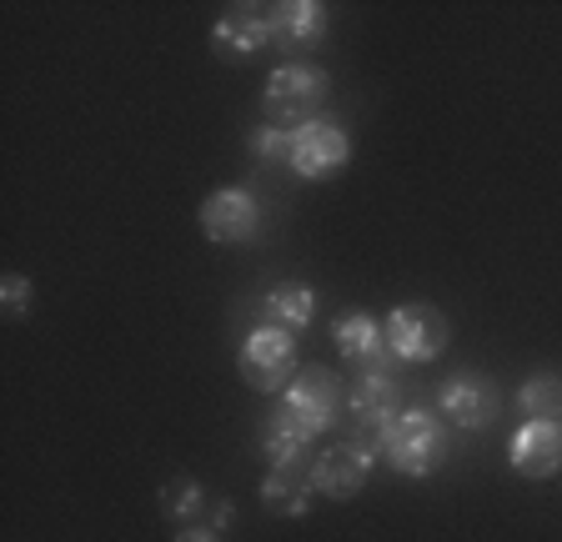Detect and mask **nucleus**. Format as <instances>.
Returning a JSON list of instances; mask_svg holds the SVG:
<instances>
[{"instance_id":"obj_21","label":"nucleus","mask_w":562,"mask_h":542,"mask_svg":"<svg viewBox=\"0 0 562 542\" xmlns=\"http://www.w3.org/2000/svg\"><path fill=\"white\" fill-rule=\"evenodd\" d=\"M31 296H35L31 276H21V271H5V276H0V307H5V317H25V312H31Z\"/></svg>"},{"instance_id":"obj_14","label":"nucleus","mask_w":562,"mask_h":542,"mask_svg":"<svg viewBox=\"0 0 562 542\" xmlns=\"http://www.w3.org/2000/svg\"><path fill=\"white\" fill-rule=\"evenodd\" d=\"M211 46L222 50L232 60H246L257 50L271 46V21H267V5H226L211 25Z\"/></svg>"},{"instance_id":"obj_1","label":"nucleus","mask_w":562,"mask_h":542,"mask_svg":"<svg viewBox=\"0 0 562 542\" xmlns=\"http://www.w3.org/2000/svg\"><path fill=\"white\" fill-rule=\"evenodd\" d=\"M382 458L397 477H432L447 458V432L427 407H402L397 422L382 432Z\"/></svg>"},{"instance_id":"obj_7","label":"nucleus","mask_w":562,"mask_h":542,"mask_svg":"<svg viewBox=\"0 0 562 542\" xmlns=\"http://www.w3.org/2000/svg\"><path fill=\"white\" fill-rule=\"evenodd\" d=\"M261 232V201L246 187H216L201 201V236L216 247H241Z\"/></svg>"},{"instance_id":"obj_17","label":"nucleus","mask_w":562,"mask_h":542,"mask_svg":"<svg viewBox=\"0 0 562 542\" xmlns=\"http://www.w3.org/2000/svg\"><path fill=\"white\" fill-rule=\"evenodd\" d=\"M206 487L196 483V477H171V483L161 487V512L171 522H187V528H196V522H206Z\"/></svg>"},{"instance_id":"obj_15","label":"nucleus","mask_w":562,"mask_h":542,"mask_svg":"<svg viewBox=\"0 0 562 542\" xmlns=\"http://www.w3.org/2000/svg\"><path fill=\"white\" fill-rule=\"evenodd\" d=\"M261 327H281V331H306L316 321V286L306 282H277L267 296L257 302Z\"/></svg>"},{"instance_id":"obj_10","label":"nucleus","mask_w":562,"mask_h":542,"mask_svg":"<svg viewBox=\"0 0 562 542\" xmlns=\"http://www.w3.org/2000/svg\"><path fill=\"white\" fill-rule=\"evenodd\" d=\"M267 21H271V46L286 50V56L316 50L331 31V11L322 0H277V5H267Z\"/></svg>"},{"instance_id":"obj_6","label":"nucleus","mask_w":562,"mask_h":542,"mask_svg":"<svg viewBox=\"0 0 562 542\" xmlns=\"http://www.w3.org/2000/svg\"><path fill=\"white\" fill-rule=\"evenodd\" d=\"M236 366L251 392H267V397H281V392L296 382L302 362H296V337L281 327H257L236 352Z\"/></svg>"},{"instance_id":"obj_4","label":"nucleus","mask_w":562,"mask_h":542,"mask_svg":"<svg viewBox=\"0 0 562 542\" xmlns=\"http://www.w3.org/2000/svg\"><path fill=\"white\" fill-rule=\"evenodd\" d=\"M341 402H347V397H341L337 377H331L327 366H302L292 387L281 392V402H277V413H271V417H277V422H286L292 432H302L306 442H316V437L337 422Z\"/></svg>"},{"instance_id":"obj_13","label":"nucleus","mask_w":562,"mask_h":542,"mask_svg":"<svg viewBox=\"0 0 562 542\" xmlns=\"http://www.w3.org/2000/svg\"><path fill=\"white\" fill-rule=\"evenodd\" d=\"M331 342H337L341 362H351L357 372H372V366H392V352H386V331L372 312H341L331 321Z\"/></svg>"},{"instance_id":"obj_2","label":"nucleus","mask_w":562,"mask_h":542,"mask_svg":"<svg viewBox=\"0 0 562 542\" xmlns=\"http://www.w3.org/2000/svg\"><path fill=\"white\" fill-rule=\"evenodd\" d=\"M327 91H331V81L322 66H312V60H286V66H277V71L267 76L261 111H267L271 126L296 131V126H306V121H316Z\"/></svg>"},{"instance_id":"obj_5","label":"nucleus","mask_w":562,"mask_h":542,"mask_svg":"<svg viewBox=\"0 0 562 542\" xmlns=\"http://www.w3.org/2000/svg\"><path fill=\"white\" fill-rule=\"evenodd\" d=\"M382 331H386L392 362H407V366L437 362V357L447 352V342H452L447 317L437 307H427V302H402V307H392L382 321Z\"/></svg>"},{"instance_id":"obj_3","label":"nucleus","mask_w":562,"mask_h":542,"mask_svg":"<svg viewBox=\"0 0 562 542\" xmlns=\"http://www.w3.org/2000/svg\"><path fill=\"white\" fill-rule=\"evenodd\" d=\"M347 413H351L347 442H357V448L382 458V432L397 422V413H402V387H397V377H392V366L357 372V382L347 387Z\"/></svg>"},{"instance_id":"obj_22","label":"nucleus","mask_w":562,"mask_h":542,"mask_svg":"<svg viewBox=\"0 0 562 542\" xmlns=\"http://www.w3.org/2000/svg\"><path fill=\"white\" fill-rule=\"evenodd\" d=\"M236 522V507H232V497H216V503L206 507V528L211 532H226Z\"/></svg>"},{"instance_id":"obj_19","label":"nucleus","mask_w":562,"mask_h":542,"mask_svg":"<svg viewBox=\"0 0 562 542\" xmlns=\"http://www.w3.org/2000/svg\"><path fill=\"white\" fill-rule=\"evenodd\" d=\"M261 452H267V462L271 467H312V442H306L302 432H292L286 422H277L271 417L267 422V432H261Z\"/></svg>"},{"instance_id":"obj_8","label":"nucleus","mask_w":562,"mask_h":542,"mask_svg":"<svg viewBox=\"0 0 562 542\" xmlns=\"http://www.w3.org/2000/svg\"><path fill=\"white\" fill-rule=\"evenodd\" d=\"M351 161V136L337 121H306L292 131V171L302 181H327Z\"/></svg>"},{"instance_id":"obj_12","label":"nucleus","mask_w":562,"mask_h":542,"mask_svg":"<svg viewBox=\"0 0 562 542\" xmlns=\"http://www.w3.org/2000/svg\"><path fill=\"white\" fill-rule=\"evenodd\" d=\"M507 462H513L517 477H532V483H548L562 472V422H522L507 442Z\"/></svg>"},{"instance_id":"obj_20","label":"nucleus","mask_w":562,"mask_h":542,"mask_svg":"<svg viewBox=\"0 0 562 542\" xmlns=\"http://www.w3.org/2000/svg\"><path fill=\"white\" fill-rule=\"evenodd\" d=\"M246 151L257 156V161H267V166H292V131L261 121L257 131H246Z\"/></svg>"},{"instance_id":"obj_11","label":"nucleus","mask_w":562,"mask_h":542,"mask_svg":"<svg viewBox=\"0 0 562 542\" xmlns=\"http://www.w3.org/2000/svg\"><path fill=\"white\" fill-rule=\"evenodd\" d=\"M442 413L452 417L457 427L482 432V427H492L497 413H503V392H497L492 377H482V372H452V377L442 382Z\"/></svg>"},{"instance_id":"obj_9","label":"nucleus","mask_w":562,"mask_h":542,"mask_svg":"<svg viewBox=\"0 0 562 542\" xmlns=\"http://www.w3.org/2000/svg\"><path fill=\"white\" fill-rule=\"evenodd\" d=\"M376 467V452L357 448V442H331L327 452H316L312 467H306V477H312L316 497H331V503H347V497H357L367 487V477H372Z\"/></svg>"},{"instance_id":"obj_23","label":"nucleus","mask_w":562,"mask_h":542,"mask_svg":"<svg viewBox=\"0 0 562 542\" xmlns=\"http://www.w3.org/2000/svg\"><path fill=\"white\" fill-rule=\"evenodd\" d=\"M176 542H222V532H211L206 522H196V528H181V532H176Z\"/></svg>"},{"instance_id":"obj_18","label":"nucleus","mask_w":562,"mask_h":542,"mask_svg":"<svg viewBox=\"0 0 562 542\" xmlns=\"http://www.w3.org/2000/svg\"><path fill=\"white\" fill-rule=\"evenodd\" d=\"M527 417H538V422H562V372H532L517 392Z\"/></svg>"},{"instance_id":"obj_16","label":"nucleus","mask_w":562,"mask_h":542,"mask_svg":"<svg viewBox=\"0 0 562 542\" xmlns=\"http://www.w3.org/2000/svg\"><path fill=\"white\" fill-rule=\"evenodd\" d=\"M312 497H316V487L306 477V467H271L261 477V503H267L271 518H306Z\"/></svg>"}]
</instances>
